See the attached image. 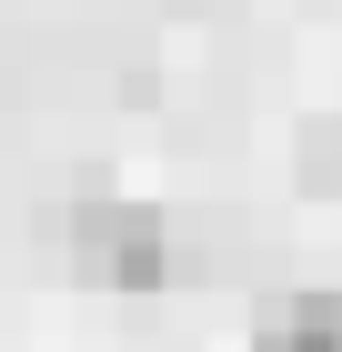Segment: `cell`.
I'll list each match as a JSON object with an SVG mask.
<instances>
[{
	"label": "cell",
	"instance_id": "6da1fadb",
	"mask_svg": "<svg viewBox=\"0 0 342 352\" xmlns=\"http://www.w3.org/2000/svg\"><path fill=\"white\" fill-rule=\"evenodd\" d=\"M71 262L91 272V282H111V292H151L161 282V212H141V201H81L71 212Z\"/></svg>",
	"mask_w": 342,
	"mask_h": 352
},
{
	"label": "cell",
	"instance_id": "7a4b0ae2",
	"mask_svg": "<svg viewBox=\"0 0 342 352\" xmlns=\"http://www.w3.org/2000/svg\"><path fill=\"white\" fill-rule=\"evenodd\" d=\"M262 352H342V312H332V302H302L292 322L262 332Z\"/></svg>",
	"mask_w": 342,
	"mask_h": 352
},
{
	"label": "cell",
	"instance_id": "3957f363",
	"mask_svg": "<svg viewBox=\"0 0 342 352\" xmlns=\"http://www.w3.org/2000/svg\"><path fill=\"white\" fill-rule=\"evenodd\" d=\"M302 182H312V191H342V121L302 131Z\"/></svg>",
	"mask_w": 342,
	"mask_h": 352
}]
</instances>
